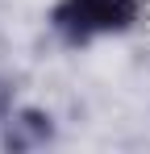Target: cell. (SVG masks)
I'll list each match as a JSON object with an SVG mask.
<instances>
[{
    "label": "cell",
    "instance_id": "obj_1",
    "mask_svg": "<svg viewBox=\"0 0 150 154\" xmlns=\"http://www.w3.org/2000/svg\"><path fill=\"white\" fill-rule=\"evenodd\" d=\"M138 17H142V0H54L46 13L54 38L71 50H83L100 38L129 33Z\"/></svg>",
    "mask_w": 150,
    "mask_h": 154
},
{
    "label": "cell",
    "instance_id": "obj_2",
    "mask_svg": "<svg viewBox=\"0 0 150 154\" xmlns=\"http://www.w3.org/2000/svg\"><path fill=\"white\" fill-rule=\"evenodd\" d=\"M4 150L8 154H25V150H42L54 142V117L42 108H17L4 121Z\"/></svg>",
    "mask_w": 150,
    "mask_h": 154
}]
</instances>
